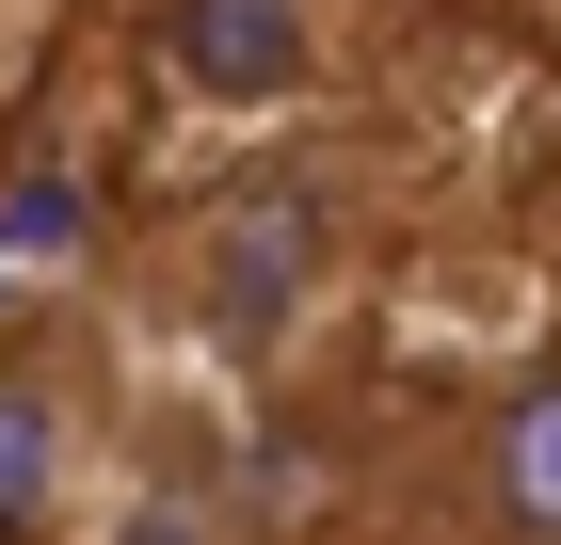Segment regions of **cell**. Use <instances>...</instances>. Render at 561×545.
<instances>
[{
    "label": "cell",
    "instance_id": "1",
    "mask_svg": "<svg viewBox=\"0 0 561 545\" xmlns=\"http://www.w3.org/2000/svg\"><path fill=\"white\" fill-rule=\"evenodd\" d=\"M176 273H193V321H209L225 353H289V337L337 305V225H321V193H289V177H241V193L176 241Z\"/></svg>",
    "mask_w": 561,
    "mask_h": 545
},
{
    "label": "cell",
    "instance_id": "2",
    "mask_svg": "<svg viewBox=\"0 0 561 545\" xmlns=\"http://www.w3.org/2000/svg\"><path fill=\"white\" fill-rule=\"evenodd\" d=\"M161 65L209 113H273L321 81V0H161Z\"/></svg>",
    "mask_w": 561,
    "mask_h": 545
},
{
    "label": "cell",
    "instance_id": "3",
    "mask_svg": "<svg viewBox=\"0 0 561 545\" xmlns=\"http://www.w3.org/2000/svg\"><path fill=\"white\" fill-rule=\"evenodd\" d=\"M481 530L497 545H561V370H514L481 418Z\"/></svg>",
    "mask_w": 561,
    "mask_h": 545
},
{
    "label": "cell",
    "instance_id": "4",
    "mask_svg": "<svg viewBox=\"0 0 561 545\" xmlns=\"http://www.w3.org/2000/svg\"><path fill=\"white\" fill-rule=\"evenodd\" d=\"M0 530H81V418H65V385H0Z\"/></svg>",
    "mask_w": 561,
    "mask_h": 545
}]
</instances>
